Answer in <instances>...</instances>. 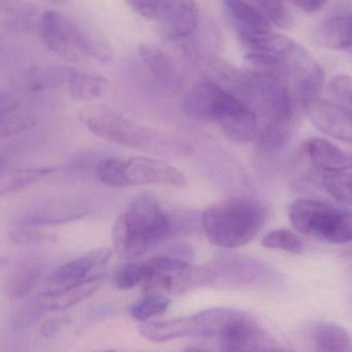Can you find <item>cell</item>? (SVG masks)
Returning <instances> with one entry per match:
<instances>
[{
  "label": "cell",
  "mask_w": 352,
  "mask_h": 352,
  "mask_svg": "<svg viewBox=\"0 0 352 352\" xmlns=\"http://www.w3.org/2000/svg\"><path fill=\"white\" fill-rule=\"evenodd\" d=\"M173 221L160 201L150 195L135 197L115 220L112 242L121 259L131 261L166 240Z\"/></svg>",
  "instance_id": "6da1fadb"
},
{
  "label": "cell",
  "mask_w": 352,
  "mask_h": 352,
  "mask_svg": "<svg viewBox=\"0 0 352 352\" xmlns=\"http://www.w3.org/2000/svg\"><path fill=\"white\" fill-rule=\"evenodd\" d=\"M79 119L94 135L117 145L168 156H188L193 152L184 141L142 126L108 107L82 109Z\"/></svg>",
  "instance_id": "7a4b0ae2"
},
{
  "label": "cell",
  "mask_w": 352,
  "mask_h": 352,
  "mask_svg": "<svg viewBox=\"0 0 352 352\" xmlns=\"http://www.w3.org/2000/svg\"><path fill=\"white\" fill-rule=\"evenodd\" d=\"M267 209L251 197H232L214 204L201 214V222L210 242L226 249L245 246L265 226Z\"/></svg>",
  "instance_id": "3957f363"
},
{
  "label": "cell",
  "mask_w": 352,
  "mask_h": 352,
  "mask_svg": "<svg viewBox=\"0 0 352 352\" xmlns=\"http://www.w3.org/2000/svg\"><path fill=\"white\" fill-rule=\"evenodd\" d=\"M197 337L217 342L221 351H275L281 350L267 331L248 313L230 308H215L193 315Z\"/></svg>",
  "instance_id": "277c9868"
},
{
  "label": "cell",
  "mask_w": 352,
  "mask_h": 352,
  "mask_svg": "<svg viewBox=\"0 0 352 352\" xmlns=\"http://www.w3.org/2000/svg\"><path fill=\"white\" fill-rule=\"evenodd\" d=\"M288 217L294 230L315 241L345 244L352 242V210L316 199H296Z\"/></svg>",
  "instance_id": "5b68a950"
},
{
  "label": "cell",
  "mask_w": 352,
  "mask_h": 352,
  "mask_svg": "<svg viewBox=\"0 0 352 352\" xmlns=\"http://www.w3.org/2000/svg\"><path fill=\"white\" fill-rule=\"evenodd\" d=\"M144 265L147 276L143 284L147 294H182L215 281L209 267H197L170 255L154 257Z\"/></svg>",
  "instance_id": "8992f818"
},
{
  "label": "cell",
  "mask_w": 352,
  "mask_h": 352,
  "mask_svg": "<svg viewBox=\"0 0 352 352\" xmlns=\"http://www.w3.org/2000/svg\"><path fill=\"white\" fill-rule=\"evenodd\" d=\"M207 120L216 123L226 138L234 143H250L258 137V115L219 83L214 90Z\"/></svg>",
  "instance_id": "52a82bcc"
},
{
  "label": "cell",
  "mask_w": 352,
  "mask_h": 352,
  "mask_svg": "<svg viewBox=\"0 0 352 352\" xmlns=\"http://www.w3.org/2000/svg\"><path fill=\"white\" fill-rule=\"evenodd\" d=\"M38 32L51 52L71 60L89 57L90 28L57 11H47L41 16Z\"/></svg>",
  "instance_id": "ba28073f"
},
{
  "label": "cell",
  "mask_w": 352,
  "mask_h": 352,
  "mask_svg": "<svg viewBox=\"0 0 352 352\" xmlns=\"http://www.w3.org/2000/svg\"><path fill=\"white\" fill-rule=\"evenodd\" d=\"M122 176L123 187L152 184L184 187L186 185V178L178 168L162 160L144 156L123 160Z\"/></svg>",
  "instance_id": "9c48e42d"
},
{
  "label": "cell",
  "mask_w": 352,
  "mask_h": 352,
  "mask_svg": "<svg viewBox=\"0 0 352 352\" xmlns=\"http://www.w3.org/2000/svg\"><path fill=\"white\" fill-rule=\"evenodd\" d=\"M296 98L302 107L319 98L324 85V72L302 47L296 45L285 57Z\"/></svg>",
  "instance_id": "30bf717a"
},
{
  "label": "cell",
  "mask_w": 352,
  "mask_h": 352,
  "mask_svg": "<svg viewBox=\"0 0 352 352\" xmlns=\"http://www.w3.org/2000/svg\"><path fill=\"white\" fill-rule=\"evenodd\" d=\"M316 129L329 137L352 144V112L329 100L316 98L302 107Z\"/></svg>",
  "instance_id": "8fae6325"
},
{
  "label": "cell",
  "mask_w": 352,
  "mask_h": 352,
  "mask_svg": "<svg viewBox=\"0 0 352 352\" xmlns=\"http://www.w3.org/2000/svg\"><path fill=\"white\" fill-rule=\"evenodd\" d=\"M160 23L168 40L177 42L189 38L199 26V8L195 0H170Z\"/></svg>",
  "instance_id": "7c38bea8"
},
{
  "label": "cell",
  "mask_w": 352,
  "mask_h": 352,
  "mask_svg": "<svg viewBox=\"0 0 352 352\" xmlns=\"http://www.w3.org/2000/svg\"><path fill=\"white\" fill-rule=\"evenodd\" d=\"M102 284V276H90L86 279L63 284L58 289L46 292L38 298L36 304L41 310H65L91 296Z\"/></svg>",
  "instance_id": "4fadbf2b"
},
{
  "label": "cell",
  "mask_w": 352,
  "mask_h": 352,
  "mask_svg": "<svg viewBox=\"0 0 352 352\" xmlns=\"http://www.w3.org/2000/svg\"><path fill=\"white\" fill-rule=\"evenodd\" d=\"M139 53L146 69L160 85L172 92L182 89L184 84L182 75L162 49L154 45L142 44L139 46Z\"/></svg>",
  "instance_id": "5bb4252c"
},
{
  "label": "cell",
  "mask_w": 352,
  "mask_h": 352,
  "mask_svg": "<svg viewBox=\"0 0 352 352\" xmlns=\"http://www.w3.org/2000/svg\"><path fill=\"white\" fill-rule=\"evenodd\" d=\"M224 7L236 36L272 32L269 20L252 3L245 0H224Z\"/></svg>",
  "instance_id": "9a60e30c"
},
{
  "label": "cell",
  "mask_w": 352,
  "mask_h": 352,
  "mask_svg": "<svg viewBox=\"0 0 352 352\" xmlns=\"http://www.w3.org/2000/svg\"><path fill=\"white\" fill-rule=\"evenodd\" d=\"M302 149L315 170L323 174L345 170L351 162V158L337 146L320 138L307 140Z\"/></svg>",
  "instance_id": "2e32d148"
},
{
  "label": "cell",
  "mask_w": 352,
  "mask_h": 352,
  "mask_svg": "<svg viewBox=\"0 0 352 352\" xmlns=\"http://www.w3.org/2000/svg\"><path fill=\"white\" fill-rule=\"evenodd\" d=\"M112 257V251L109 248H98L86 254L65 263L56 270L52 280L59 285L73 283L90 277L94 270L104 267Z\"/></svg>",
  "instance_id": "e0dca14e"
},
{
  "label": "cell",
  "mask_w": 352,
  "mask_h": 352,
  "mask_svg": "<svg viewBox=\"0 0 352 352\" xmlns=\"http://www.w3.org/2000/svg\"><path fill=\"white\" fill-rule=\"evenodd\" d=\"M65 83L69 96L79 102L98 100L108 87V81L100 74L79 69H65Z\"/></svg>",
  "instance_id": "ac0fdd59"
},
{
  "label": "cell",
  "mask_w": 352,
  "mask_h": 352,
  "mask_svg": "<svg viewBox=\"0 0 352 352\" xmlns=\"http://www.w3.org/2000/svg\"><path fill=\"white\" fill-rule=\"evenodd\" d=\"M139 331L145 339L155 343H164L180 338L197 337V335L193 316L146 322L140 327Z\"/></svg>",
  "instance_id": "d6986e66"
},
{
  "label": "cell",
  "mask_w": 352,
  "mask_h": 352,
  "mask_svg": "<svg viewBox=\"0 0 352 352\" xmlns=\"http://www.w3.org/2000/svg\"><path fill=\"white\" fill-rule=\"evenodd\" d=\"M314 40L329 50H351L352 17L339 16L325 20L315 30Z\"/></svg>",
  "instance_id": "ffe728a7"
},
{
  "label": "cell",
  "mask_w": 352,
  "mask_h": 352,
  "mask_svg": "<svg viewBox=\"0 0 352 352\" xmlns=\"http://www.w3.org/2000/svg\"><path fill=\"white\" fill-rule=\"evenodd\" d=\"M87 210L79 204H49L30 210L20 218L23 226H49L83 217Z\"/></svg>",
  "instance_id": "44dd1931"
},
{
  "label": "cell",
  "mask_w": 352,
  "mask_h": 352,
  "mask_svg": "<svg viewBox=\"0 0 352 352\" xmlns=\"http://www.w3.org/2000/svg\"><path fill=\"white\" fill-rule=\"evenodd\" d=\"M65 81V69H50L28 67L12 77L11 85L22 94H40L47 88Z\"/></svg>",
  "instance_id": "7402d4cb"
},
{
  "label": "cell",
  "mask_w": 352,
  "mask_h": 352,
  "mask_svg": "<svg viewBox=\"0 0 352 352\" xmlns=\"http://www.w3.org/2000/svg\"><path fill=\"white\" fill-rule=\"evenodd\" d=\"M310 337L317 349L324 352L347 351L351 347L349 333L331 321H317L310 327Z\"/></svg>",
  "instance_id": "603a6c76"
},
{
  "label": "cell",
  "mask_w": 352,
  "mask_h": 352,
  "mask_svg": "<svg viewBox=\"0 0 352 352\" xmlns=\"http://www.w3.org/2000/svg\"><path fill=\"white\" fill-rule=\"evenodd\" d=\"M294 129V117H279L265 121L259 129L257 144L265 152L276 151L287 145Z\"/></svg>",
  "instance_id": "cb8c5ba5"
},
{
  "label": "cell",
  "mask_w": 352,
  "mask_h": 352,
  "mask_svg": "<svg viewBox=\"0 0 352 352\" xmlns=\"http://www.w3.org/2000/svg\"><path fill=\"white\" fill-rule=\"evenodd\" d=\"M3 23L8 30L15 32H32L38 30L40 18L36 15V9L28 3L19 0H3Z\"/></svg>",
  "instance_id": "d4e9b609"
},
{
  "label": "cell",
  "mask_w": 352,
  "mask_h": 352,
  "mask_svg": "<svg viewBox=\"0 0 352 352\" xmlns=\"http://www.w3.org/2000/svg\"><path fill=\"white\" fill-rule=\"evenodd\" d=\"M236 36L243 46L251 52L269 53L282 57L287 56L296 45L287 36L275 34L272 32L265 34H242Z\"/></svg>",
  "instance_id": "484cf974"
},
{
  "label": "cell",
  "mask_w": 352,
  "mask_h": 352,
  "mask_svg": "<svg viewBox=\"0 0 352 352\" xmlns=\"http://www.w3.org/2000/svg\"><path fill=\"white\" fill-rule=\"evenodd\" d=\"M54 168L50 166L44 168H26L12 170L8 173L7 176H3L1 180V195H12L18 192L22 189L28 188L30 185L45 178L48 175L52 174Z\"/></svg>",
  "instance_id": "4316f807"
},
{
  "label": "cell",
  "mask_w": 352,
  "mask_h": 352,
  "mask_svg": "<svg viewBox=\"0 0 352 352\" xmlns=\"http://www.w3.org/2000/svg\"><path fill=\"white\" fill-rule=\"evenodd\" d=\"M322 183L325 190L340 203L352 205V160L345 170L323 174Z\"/></svg>",
  "instance_id": "83f0119b"
},
{
  "label": "cell",
  "mask_w": 352,
  "mask_h": 352,
  "mask_svg": "<svg viewBox=\"0 0 352 352\" xmlns=\"http://www.w3.org/2000/svg\"><path fill=\"white\" fill-rule=\"evenodd\" d=\"M38 122V117L36 115L24 112L21 110V107L12 112L1 114V121H0L1 138L6 139V138L19 135L36 126Z\"/></svg>",
  "instance_id": "f1b7e54d"
},
{
  "label": "cell",
  "mask_w": 352,
  "mask_h": 352,
  "mask_svg": "<svg viewBox=\"0 0 352 352\" xmlns=\"http://www.w3.org/2000/svg\"><path fill=\"white\" fill-rule=\"evenodd\" d=\"M170 300L166 294H147L131 308V315L135 320L145 321L162 314L168 310Z\"/></svg>",
  "instance_id": "f546056e"
},
{
  "label": "cell",
  "mask_w": 352,
  "mask_h": 352,
  "mask_svg": "<svg viewBox=\"0 0 352 352\" xmlns=\"http://www.w3.org/2000/svg\"><path fill=\"white\" fill-rule=\"evenodd\" d=\"M251 3L259 10L272 23L278 28H292L294 17L286 6L285 0H250Z\"/></svg>",
  "instance_id": "4dcf8cb0"
},
{
  "label": "cell",
  "mask_w": 352,
  "mask_h": 352,
  "mask_svg": "<svg viewBox=\"0 0 352 352\" xmlns=\"http://www.w3.org/2000/svg\"><path fill=\"white\" fill-rule=\"evenodd\" d=\"M261 245L267 249H280L292 254H300L304 250V243L289 230H275L265 234Z\"/></svg>",
  "instance_id": "1f68e13d"
},
{
  "label": "cell",
  "mask_w": 352,
  "mask_h": 352,
  "mask_svg": "<svg viewBox=\"0 0 352 352\" xmlns=\"http://www.w3.org/2000/svg\"><path fill=\"white\" fill-rule=\"evenodd\" d=\"M327 92L335 104L352 112V77L336 76L327 84Z\"/></svg>",
  "instance_id": "d6a6232c"
},
{
  "label": "cell",
  "mask_w": 352,
  "mask_h": 352,
  "mask_svg": "<svg viewBox=\"0 0 352 352\" xmlns=\"http://www.w3.org/2000/svg\"><path fill=\"white\" fill-rule=\"evenodd\" d=\"M147 276V270L143 263H127L115 274V285L119 289L127 290L143 284Z\"/></svg>",
  "instance_id": "836d02e7"
},
{
  "label": "cell",
  "mask_w": 352,
  "mask_h": 352,
  "mask_svg": "<svg viewBox=\"0 0 352 352\" xmlns=\"http://www.w3.org/2000/svg\"><path fill=\"white\" fill-rule=\"evenodd\" d=\"M122 162L121 158H107L96 166V175L102 184L112 187H123Z\"/></svg>",
  "instance_id": "e575fe53"
},
{
  "label": "cell",
  "mask_w": 352,
  "mask_h": 352,
  "mask_svg": "<svg viewBox=\"0 0 352 352\" xmlns=\"http://www.w3.org/2000/svg\"><path fill=\"white\" fill-rule=\"evenodd\" d=\"M125 3L145 19L160 22L168 11L170 0H125Z\"/></svg>",
  "instance_id": "d590c367"
},
{
  "label": "cell",
  "mask_w": 352,
  "mask_h": 352,
  "mask_svg": "<svg viewBox=\"0 0 352 352\" xmlns=\"http://www.w3.org/2000/svg\"><path fill=\"white\" fill-rule=\"evenodd\" d=\"M38 279V273L34 269H26L18 274L10 284V294L12 296H23L32 292Z\"/></svg>",
  "instance_id": "8d00e7d4"
},
{
  "label": "cell",
  "mask_w": 352,
  "mask_h": 352,
  "mask_svg": "<svg viewBox=\"0 0 352 352\" xmlns=\"http://www.w3.org/2000/svg\"><path fill=\"white\" fill-rule=\"evenodd\" d=\"M11 239L17 244H44L52 242L54 236L46 232H36V230H16L12 232Z\"/></svg>",
  "instance_id": "74e56055"
},
{
  "label": "cell",
  "mask_w": 352,
  "mask_h": 352,
  "mask_svg": "<svg viewBox=\"0 0 352 352\" xmlns=\"http://www.w3.org/2000/svg\"><path fill=\"white\" fill-rule=\"evenodd\" d=\"M294 6L306 13H315L320 11L329 0H292Z\"/></svg>",
  "instance_id": "f35d334b"
},
{
  "label": "cell",
  "mask_w": 352,
  "mask_h": 352,
  "mask_svg": "<svg viewBox=\"0 0 352 352\" xmlns=\"http://www.w3.org/2000/svg\"><path fill=\"white\" fill-rule=\"evenodd\" d=\"M47 1H49V3H53V5L60 6V5H65V1H67V0H47Z\"/></svg>",
  "instance_id": "ab89813d"
},
{
  "label": "cell",
  "mask_w": 352,
  "mask_h": 352,
  "mask_svg": "<svg viewBox=\"0 0 352 352\" xmlns=\"http://www.w3.org/2000/svg\"><path fill=\"white\" fill-rule=\"evenodd\" d=\"M350 52H352V49H351V50H350Z\"/></svg>",
  "instance_id": "60d3db41"
},
{
  "label": "cell",
  "mask_w": 352,
  "mask_h": 352,
  "mask_svg": "<svg viewBox=\"0 0 352 352\" xmlns=\"http://www.w3.org/2000/svg\"><path fill=\"white\" fill-rule=\"evenodd\" d=\"M223 1H224V0H223Z\"/></svg>",
  "instance_id": "b9f144b4"
}]
</instances>
